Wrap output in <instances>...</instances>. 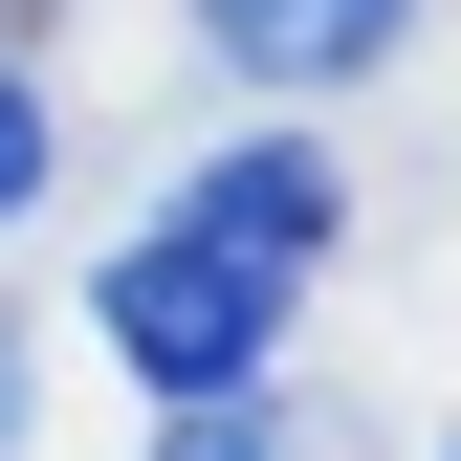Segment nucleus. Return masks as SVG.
<instances>
[{"instance_id":"nucleus-1","label":"nucleus","mask_w":461,"mask_h":461,"mask_svg":"<svg viewBox=\"0 0 461 461\" xmlns=\"http://www.w3.org/2000/svg\"><path fill=\"white\" fill-rule=\"evenodd\" d=\"M285 308H308V264L242 242V220H198V198H154L132 242H110V285H88V330H110L154 395H242V374L285 352Z\"/></svg>"},{"instance_id":"nucleus-2","label":"nucleus","mask_w":461,"mask_h":461,"mask_svg":"<svg viewBox=\"0 0 461 461\" xmlns=\"http://www.w3.org/2000/svg\"><path fill=\"white\" fill-rule=\"evenodd\" d=\"M176 198H198V220H242V242H285L308 285H330V242H352V176H330V132H242V154H198Z\"/></svg>"},{"instance_id":"nucleus-3","label":"nucleus","mask_w":461,"mask_h":461,"mask_svg":"<svg viewBox=\"0 0 461 461\" xmlns=\"http://www.w3.org/2000/svg\"><path fill=\"white\" fill-rule=\"evenodd\" d=\"M395 23L418 0H198V44L242 88H352V67H395Z\"/></svg>"},{"instance_id":"nucleus-4","label":"nucleus","mask_w":461,"mask_h":461,"mask_svg":"<svg viewBox=\"0 0 461 461\" xmlns=\"http://www.w3.org/2000/svg\"><path fill=\"white\" fill-rule=\"evenodd\" d=\"M44 176H67V110H44L23 44H0V220H44Z\"/></svg>"},{"instance_id":"nucleus-5","label":"nucleus","mask_w":461,"mask_h":461,"mask_svg":"<svg viewBox=\"0 0 461 461\" xmlns=\"http://www.w3.org/2000/svg\"><path fill=\"white\" fill-rule=\"evenodd\" d=\"M154 461H308V439H285L264 374H242V395H176V418H154Z\"/></svg>"},{"instance_id":"nucleus-6","label":"nucleus","mask_w":461,"mask_h":461,"mask_svg":"<svg viewBox=\"0 0 461 461\" xmlns=\"http://www.w3.org/2000/svg\"><path fill=\"white\" fill-rule=\"evenodd\" d=\"M0 461H23V330H0Z\"/></svg>"}]
</instances>
